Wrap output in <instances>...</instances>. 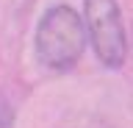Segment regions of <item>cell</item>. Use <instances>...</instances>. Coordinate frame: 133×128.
Instances as JSON below:
<instances>
[{
	"label": "cell",
	"mask_w": 133,
	"mask_h": 128,
	"mask_svg": "<svg viewBox=\"0 0 133 128\" xmlns=\"http://www.w3.org/2000/svg\"><path fill=\"white\" fill-rule=\"evenodd\" d=\"M86 50V25L69 6H53L44 11L36 28V59L42 67L64 72L81 61Z\"/></svg>",
	"instance_id": "obj_1"
},
{
	"label": "cell",
	"mask_w": 133,
	"mask_h": 128,
	"mask_svg": "<svg viewBox=\"0 0 133 128\" xmlns=\"http://www.w3.org/2000/svg\"><path fill=\"white\" fill-rule=\"evenodd\" d=\"M0 128H14V106L0 95Z\"/></svg>",
	"instance_id": "obj_3"
},
{
	"label": "cell",
	"mask_w": 133,
	"mask_h": 128,
	"mask_svg": "<svg viewBox=\"0 0 133 128\" xmlns=\"http://www.w3.org/2000/svg\"><path fill=\"white\" fill-rule=\"evenodd\" d=\"M83 25L97 59L119 70L128 59V34L116 0H83Z\"/></svg>",
	"instance_id": "obj_2"
}]
</instances>
